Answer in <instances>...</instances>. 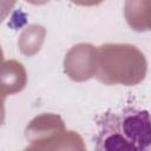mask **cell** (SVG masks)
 <instances>
[{
    "label": "cell",
    "instance_id": "obj_2",
    "mask_svg": "<svg viewBox=\"0 0 151 151\" xmlns=\"http://www.w3.org/2000/svg\"><path fill=\"white\" fill-rule=\"evenodd\" d=\"M147 61L131 44H103L98 47L96 78L105 85H138L145 79Z\"/></svg>",
    "mask_w": 151,
    "mask_h": 151
},
{
    "label": "cell",
    "instance_id": "obj_5",
    "mask_svg": "<svg viewBox=\"0 0 151 151\" xmlns=\"http://www.w3.org/2000/svg\"><path fill=\"white\" fill-rule=\"evenodd\" d=\"M1 96L14 94L22 91L27 84V74L24 65L17 60L2 61L0 70Z\"/></svg>",
    "mask_w": 151,
    "mask_h": 151
},
{
    "label": "cell",
    "instance_id": "obj_6",
    "mask_svg": "<svg viewBox=\"0 0 151 151\" xmlns=\"http://www.w3.org/2000/svg\"><path fill=\"white\" fill-rule=\"evenodd\" d=\"M45 37L46 28L44 26L37 24L28 25L22 29V32L19 35L18 47L24 55L33 57L40 51L45 41Z\"/></svg>",
    "mask_w": 151,
    "mask_h": 151
},
{
    "label": "cell",
    "instance_id": "obj_1",
    "mask_svg": "<svg viewBox=\"0 0 151 151\" xmlns=\"http://www.w3.org/2000/svg\"><path fill=\"white\" fill-rule=\"evenodd\" d=\"M96 150L151 151V112L125 107L98 119Z\"/></svg>",
    "mask_w": 151,
    "mask_h": 151
},
{
    "label": "cell",
    "instance_id": "obj_7",
    "mask_svg": "<svg viewBox=\"0 0 151 151\" xmlns=\"http://www.w3.org/2000/svg\"><path fill=\"white\" fill-rule=\"evenodd\" d=\"M151 0H125L124 17L127 25L137 32H145V15Z\"/></svg>",
    "mask_w": 151,
    "mask_h": 151
},
{
    "label": "cell",
    "instance_id": "obj_4",
    "mask_svg": "<svg viewBox=\"0 0 151 151\" xmlns=\"http://www.w3.org/2000/svg\"><path fill=\"white\" fill-rule=\"evenodd\" d=\"M65 131L64 120L53 113H44L35 117L26 127L25 137L28 142L32 143L31 146L27 149L40 150V147L48 142L50 139L54 138L59 133Z\"/></svg>",
    "mask_w": 151,
    "mask_h": 151
},
{
    "label": "cell",
    "instance_id": "obj_10",
    "mask_svg": "<svg viewBox=\"0 0 151 151\" xmlns=\"http://www.w3.org/2000/svg\"><path fill=\"white\" fill-rule=\"evenodd\" d=\"M26 1L29 2V4H32V5H45L50 0H26Z\"/></svg>",
    "mask_w": 151,
    "mask_h": 151
},
{
    "label": "cell",
    "instance_id": "obj_8",
    "mask_svg": "<svg viewBox=\"0 0 151 151\" xmlns=\"http://www.w3.org/2000/svg\"><path fill=\"white\" fill-rule=\"evenodd\" d=\"M72 4L83 6V7H92V6H98L105 0H70Z\"/></svg>",
    "mask_w": 151,
    "mask_h": 151
},
{
    "label": "cell",
    "instance_id": "obj_3",
    "mask_svg": "<svg viewBox=\"0 0 151 151\" xmlns=\"http://www.w3.org/2000/svg\"><path fill=\"white\" fill-rule=\"evenodd\" d=\"M98 47L88 42L72 46L64 58V72L73 81H86L97 73Z\"/></svg>",
    "mask_w": 151,
    "mask_h": 151
},
{
    "label": "cell",
    "instance_id": "obj_9",
    "mask_svg": "<svg viewBox=\"0 0 151 151\" xmlns=\"http://www.w3.org/2000/svg\"><path fill=\"white\" fill-rule=\"evenodd\" d=\"M145 28H146V31H151V5L145 15Z\"/></svg>",
    "mask_w": 151,
    "mask_h": 151
}]
</instances>
